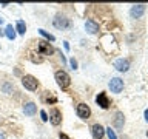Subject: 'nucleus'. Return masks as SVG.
I'll return each instance as SVG.
<instances>
[{
    "label": "nucleus",
    "mask_w": 148,
    "mask_h": 139,
    "mask_svg": "<svg viewBox=\"0 0 148 139\" xmlns=\"http://www.w3.org/2000/svg\"><path fill=\"white\" fill-rule=\"evenodd\" d=\"M56 81H57V85L65 90V88L69 87V83H71V77L68 76L66 71H63V70H60V71H56Z\"/></svg>",
    "instance_id": "obj_1"
},
{
    "label": "nucleus",
    "mask_w": 148,
    "mask_h": 139,
    "mask_svg": "<svg viewBox=\"0 0 148 139\" xmlns=\"http://www.w3.org/2000/svg\"><path fill=\"white\" fill-rule=\"evenodd\" d=\"M53 25L57 28V30H66V28L71 26V22H69L68 17L62 16V14H57V16L54 17V20H53Z\"/></svg>",
    "instance_id": "obj_2"
},
{
    "label": "nucleus",
    "mask_w": 148,
    "mask_h": 139,
    "mask_svg": "<svg viewBox=\"0 0 148 139\" xmlns=\"http://www.w3.org/2000/svg\"><path fill=\"white\" fill-rule=\"evenodd\" d=\"M22 83H23V87H25L26 90H29V91H34V90H37V87H39L37 79L34 76H29V74L22 77Z\"/></svg>",
    "instance_id": "obj_3"
},
{
    "label": "nucleus",
    "mask_w": 148,
    "mask_h": 139,
    "mask_svg": "<svg viewBox=\"0 0 148 139\" xmlns=\"http://www.w3.org/2000/svg\"><path fill=\"white\" fill-rule=\"evenodd\" d=\"M76 111H77V116H79L80 119H88V118L91 116V108H90L86 104H79L77 108H76Z\"/></svg>",
    "instance_id": "obj_4"
},
{
    "label": "nucleus",
    "mask_w": 148,
    "mask_h": 139,
    "mask_svg": "<svg viewBox=\"0 0 148 139\" xmlns=\"http://www.w3.org/2000/svg\"><path fill=\"white\" fill-rule=\"evenodd\" d=\"M39 43V53H42V54H45V56H51L54 53V48H53V45L49 43V42H43V40H40V42H37Z\"/></svg>",
    "instance_id": "obj_5"
},
{
    "label": "nucleus",
    "mask_w": 148,
    "mask_h": 139,
    "mask_svg": "<svg viewBox=\"0 0 148 139\" xmlns=\"http://www.w3.org/2000/svg\"><path fill=\"white\" fill-rule=\"evenodd\" d=\"M110 90L111 93H120L123 90V81L119 77H113L110 81Z\"/></svg>",
    "instance_id": "obj_6"
},
{
    "label": "nucleus",
    "mask_w": 148,
    "mask_h": 139,
    "mask_svg": "<svg viewBox=\"0 0 148 139\" xmlns=\"http://www.w3.org/2000/svg\"><path fill=\"white\" fill-rule=\"evenodd\" d=\"M96 102H97V105H99L100 108H103V110H106L110 107V100H108V97H106V93H103V91L97 94Z\"/></svg>",
    "instance_id": "obj_7"
},
{
    "label": "nucleus",
    "mask_w": 148,
    "mask_h": 139,
    "mask_svg": "<svg viewBox=\"0 0 148 139\" xmlns=\"http://www.w3.org/2000/svg\"><path fill=\"white\" fill-rule=\"evenodd\" d=\"M49 120L53 125H59L60 122H62V113H60V110L57 108H53L49 111Z\"/></svg>",
    "instance_id": "obj_8"
},
{
    "label": "nucleus",
    "mask_w": 148,
    "mask_h": 139,
    "mask_svg": "<svg viewBox=\"0 0 148 139\" xmlns=\"http://www.w3.org/2000/svg\"><path fill=\"white\" fill-rule=\"evenodd\" d=\"M91 133H92V138L94 139H102L103 134H105V128L102 127L100 124H94L91 127Z\"/></svg>",
    "instance_id": "obj_9"
},
{
    "label": "nucleus",
    "mask_w": 148,
    "mask_h": 139,
    "mask_svg": "<svg viewBox=\"0 0 148 139\" xmlns=\"http://www.w3.org/2000/svg\"><path fill=\"white\" fill-rule=\"evenodd\" d=\"M143 12H145V5H134V6L130 9V14H131V17H134V19L142 17Z\"/></svg>",
    "instance_id": "obj_10"
},
{
    "label": "nucleus",
    "mask_w": 148,
    "mask_h": 139,
    "mask_svg": "<svg viewBox=\"0 0 148 139\" xmlns=\"http://www.w3.org/2000/svg\"><path fill=\"white\" fill-rule=\"evenodd\" d=\"M114 67L119 70V71H128V68H130V60L128 59H119V60H116L114 62Z\"/></svg>",
    "instance_id": "obj_11"
},
{
    "label": "nucleus",
    "mask_w": 148,
    "mask_h": 139,
    "mask_svg": "<svg viewBox=\"0 0 148 139\" xmlns=\"http://www.w3.org/2000/svg\"><path fill=\"white\" fill-rule=\"evenodd\" d=\"M23 113L26 116H34L37 113V105L34 102H26V104L23 105Z\"/></svg>",
    "instance_id": "obj_12"
},
{
    "label": "nucleus",
    "mask_w": 148,
    "mask_h": 139,
    "mask_svg": "<svg viewBox=\"0 0 148 139\" xmlns=\"http://www.w3.org/2000/svg\"><path fill=\"white\" fill-rule=\"evenodd\" d=\"M85 30L90 32V34H96V32L99 31V25H97L94 20H86V23H85Z\"/></svg>",
    "instance_id": "obj_13"
},
{
    "label": "nucleus",
    "mask_w": 148,
    "mask_h": 139,
    "mask_svg": "<svg viewBox=\"0 0 148 139\" xmlns=\"http://www.w3.org/2000/svg\"><path fill=\"white\" fill-rule=\"evenodd\" d=\"M5 36H6L9 40H14V39H16V30L12 28V25H8L6 28H5Z\"/></svg>",
    "instance_id": "obj_14"
},
{
    "label": "nucleus",
    "mask_w": 148,
    "mask_h": 139,
    "mask_svg": "<svg viewBox=\"0 0 148 139\" xmlns=\"http://www.w3.org/2000/svg\"><path fill=\"white\" fill-rule=\"evenodd\" d=\"M123 122H125L123 114L120 113V111H117V113H116V119H114V125H116L117 128H122V127H123Z\"/></svg>",
    "instance_id": "obj_15"
},
{
    "label": "nucleus",
    "mask_w": 148,
    "mask_h": 139,
    "mask_svg": "<svg viewBox=\"0 0 148 139\" xmlns=\"http://www.w3.org/2000/svg\"><path fill=\"white\" fill-rule=\"evenodd\" d=\"M16 31L18 32V34H25V31H26L25 22H23V20H18V22H17V26H16Z\"/></svg>",
    "instance_id": "obj_16"
},
{
    "label": "nucleus",
    "mask_w": 148,
    "mask_h": 139,
    "mask_svg": "<svg viewBox=\"0 0 148 139\" xmlns=\"http://www.w3.org/2000/svg\"><path fill=\"white\" fill-rule=\"evenodd\" d=\"M39 32H40V34L43 36V37H46L48 40H51V42H54V40H56V37H54L53 34H49V32H46L45 30H39Z\"/></svg>",
    "instance_id": "obj_17"
},
{
    "label": "nucleus",
    "mask_w": 148,
    "mask_h": 139,
    "mask_svg": "<svg viewBox=\"0 0 148 139\" xmlns=\"http://www.w3.org/2000/svg\"><path fill=\"white\" fill-rule=\"evenodd\" d=\"M106 134H108L110 139H117V136H116V133H114V130H111V127L106 128Z\"/></svg>",
    "instance_id": "obj_18"
},
{
    "label": "nucleus",
    "mask_w": 148,
    "mask_h": 139,
    "mask_svg": "<svg viewBox=\"0 0 148 139\" xmlns=\"http://www.w3.org/2000/svg\"><path fill=\"white\" fill-rule=\"evenodd\" d=\"M40 116H42V120H48V114H46V111L42 110L40 111Z\"/></svg>",
    "instance_id": "obj_19"
},
{
    "label": "nucleus",
    "mask_w": 148,
    "mask_h": 139,
    "mask_svg": "<svg viewBox=\"0 0 148 139\" xmlns=\"http://www.w3.org/2000/svg\"><path fill=\"white\" fill-rule=\"evenodd\" d=\"M69 63H71L73 70H76V68H77V62H76V60H74V59H71V60H69Z\"/></svg>",
    "instance_id": "obj_20"
},
{
    "label": "nucleus",
    "mask_w": 148,
    "mask_h": 139,
    "mask_svg": "<svg viewBox=\"0 0 148 139\" xmlns=\"http://www.w3.org/2000/svg\"><path fill=\"white\" fill-rule=\"evenodd\" d=\"M59 138H60V139H69V138H68L65 133H60V134H59Z\"/></svg>",
    "instance_id": "obj_21"
},
{
    "label": "nucleus",
    "mask_w": 148,
    "mask_h": 139,
    "mask_svg": "<svg viewBox=\"0 0 148 139\" xmlns=\"http://www.w3.org/2000/svg\"><path fill=\"white\" fill-rule=\"evenodd\" d=\"M5 93H9V85H8V83L5 85Z\"/></svg>",
    "instance_id": "obj_22"
},
{
    "label": "nucleus",
    "mask_w": 148,
    "mask_h": 139,
    "mask_svg": "<svg viewBox=\"0 0 148 139\" xmlns=\"http://www.w3.org/2000/svg\"><path fill=\"white\" fill-rule=\"evenodd\" d=\"M145 119L148 120V110H145Z\"/></svg>",
    "instance_id": "obj_23"
},
{
    "label": "nucleus",
    "mask_w": 148,
    "mask_h": 139,
    "mask_svg": "<svg viewBox=\"0 0 148 139\" xmlns=\"http://www.w3.org/2000/svg\"><path fill=\"white\" fill-rule=\"evenodd\" d=\"M0 139H5V136H3V134H0Z\"/></svg>",
    "instance_id": "obj_24"
},
{
    "label": "nucleus",
    "mask_w": 148,
    "mask_h": 139,
    "mask_svg": "<svg viewBox=\"0 0 148 139\" xmlns=\"http://www.w3.org/2000/svg\"><path fill=\"white\" fill-rule=\"evenodd\" d=\"M2 22H3V19H0V25H2Z\"/></svg>",
    "instance_id": "obj_25"
}]
</instances>
